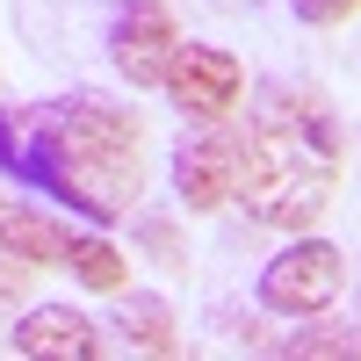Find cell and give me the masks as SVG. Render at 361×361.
Here are the masks:
<instances>
[{
	"label": "cell",
	"mask_w": 361,
	"mask_h": 361,
	"mask_svg": "<svg viewBox=\"0 0 361 361\" xmlns=\"http://www.w3.org/2000/svg\"><path fill=\"white\" fill-rule=\"evenodd\" d=\"M347 180V123L318 87L260 80L238 130V209L275 231H318Z\"/></svg>",
	"instance_id": "6da1fadb"
},
{
	"label": "cell",
	"mask_w": 361,
	"mask_h": 361,
	"mask_svg": "<svg viewBox=\"0 0 361 361\" xmlns=\"http://www.w3.org/2000/svg\"><path fill=\"white\" fill-rule=\"evenodd\" d=\"M15 180L87 224H123L145 195V123L109 94H58L29 109Z\"/></svg>",
	"instance_id": "7a4b0ae2"
},
{
	"label": "cell",
	"mask_w": 361,
	"mask_h": 361,
	"mask_svg": "<svg viewBox=\"0 0 361 361\" xmlns=\"http://www.w3.org/2000/svg\"><path fill=\"white\" fill-rule=\"evenodd\" d=\"M340 289H347V253L318 231H289V246L253 275V304L267 318H311V311H333Z\"/></svg>",
	"instance_id": "3957f363"
},
{
	"label": "cell",
	"mask_w": 361,
	"mask_h": 361,
	"mask_svg": "<svg viewBox=\"0 0 361 361\" xmlns=\"http://www.w3.org/2000/svg\"><path fill=\"white\" fill-rule=\"evenodd\" d=\"M159 94L173 102V116H188V123H231V116L246 109V66H238V51H224V44H188L180 37Z\"/></svg>",
	"instance_id": "277c9868"
},
{
	"label": "cell",
	"mask_w": 361,
	"mask_h": 361,
	"mask_svg": "<svg viewBox=\"0 0 361 361\" xmlns=\"http://www.w3.org/2000/svg\"><path fill=\"white\" fill-rule=\"evenodd\" d=\"M173 195L188 217H217L238 202V130L231 123H195L173 145Z\"/></svg>",
	"instance_id": "5b68a950"
},
{
	"label": "cell",
	"mask_w": 361,
	"mask_h": 361,
	"mask_svg": "<svg viewBox=\"0 0 361 361\" xmlns=\"http://www.w3.org/2000/svg\"><path fill=\"white\" fill-rule=\"evenodd\" d=\"M173 51H180V22H173L166 0H123V8H116V22H109V66L130 87L159 94Z\"/></svg>",
	"instance_id": "8992f818"
},
{
	"label": "cell",
	"mask_w": 361,
	"mask_h": 361,
	"mask_svg": "<svg viewBox=\"0 0 361 361\" xmlns=\"http://www.w3.org/2000/svg\"><path fill=\"white\" fill-rule=\"evenodd\" d=\"M8 347L29 354V361H94L109 340H102V325L87 311H73V304H29V311H15Z\"/></svg>",
	"instance_id": "52a82bcc"
},
{
	"label": "cell",
	"mask_w": 361,
	"mask_h": 361,
	"mask_svg": "<svg viewBox=\"0 0 361 361\" xmlns=\"http://www.w3.org/2000/svg\"><path fill=\"white\" fill-rule=\"evenodd\" d=\"M0 253H15L29 267H66V224L44 217L29 195H8L0 188Z\"/></svg>",
	"instance_id": "ba28073f"
},
{
	"label": "cell",
	"mask_w": 361,
	"mask_h": 361,
	"mask_svg": "<svg viewBox=\"0 0 361 361\" xmlns=\"http://www.w3.org/2000/svg\"><path fill=\"white\" fill-rule=\"evenodd\" d=\"M66 275L80 289H94V296H123L130 260H123V246H116L102 224H87V231H66Z\"/></svg>",
	"instance_id": "9c48e42d"
},
{
	"label": "cell",
	"mask_w": 361,
	"mask_h": 361,
	"mask_svg": "<svg viewBox=\"0 0 361 361\" xmlns=\"http://www.w3.org/2000/svg\"><path fill=\"white\" fill-rule=\"evenodd\" d=\"M116 333H123V347H137V354H180V318L152 289L116 296Z\"/></svg>",
	"instance_id": "30bf717a"
},
{
	"label": "cell",
	"mask_w": 361,
	"mask_h": 361,
	"mask_svg": "<svg viewBox=\"0 0 361 361\" xmlns=\"http://www.w3.org/2000/svg\"><path fill=\"white\" fill-rule=\"evenodd\" d=\"M296 325H304V333H289L275 354H289V361H354L361 354V325H333V318H325V311H311V318H296Z\"/></svg>",
	"instance_id": "8fae6325"
},
{
	"label": "cell",
	"mask_w": 361,
	"mask_h": 361,
	"mask_svg": "<svg viewBox=\"0 0 361 361\" xmlns=\"http://www.w3.org/2000/svg\"><path fill=\"white\" fill-rule=\"evenodd\" d=\"M130 238L152 253L159 275H188V238L173 231V217H159V209H130Z\"/></svg>",
	"instance_id": "7c38bea8"
},
{
	"label": "cell",
	"mask_w": 361,
	"mask_h": 361,
	"mask_svg": "<svg viewBox=\"0 0 361 361\" xmlns=\"http://www.w3.org/2000/svg\"><path fill=\"white\" fill-rule=\"evenodd\" d=\"M289 15L304 22V29H340L361 15V0H289Z\"/></svg>",
	"instance_id": "4fadbf2b"
},
{
	"label": "cell",
	"mask_w": 361,
	"mask_h": 361,
	"mask_svg": "<svg viewBox=\"0 0 361 361\" xmlns=\"http://www.w3.org/2000/svg\"><path fill=\"white\" fill-rule=\"evenodd\" d=\"M22 137H29V109H0V173H15Z\"/></svg>",
	"instance_id": "5bb4252c"
},
{
	"label": "cell",
	"mask_w": 361,
	"mask_h": 361,
	"mask_svg": "<svg viewBox=\"0 0 361 361\" xmlns=\"http://www.w3.org/2000/svg\"><path fill=\"white\" fill-rule=\"evenodd\" d=\"M29 275H37V267H29V260H15V253H0V311H8V304H22V289H29Z\"/></svg>",
	"instance_id": "9a60e30c"
},
{
	"label": "cell",
	"mask_w": 361,
	"mask_h": 361,
	"mask_svg": "<svg viewBox=\"0 0 361 361\" xmlns=\"http://www.w3.org/2000/svg\"><path fill=\"white\" fill-rule=\"evenodd\" d=\"M354 325H361V296H354Z\"/></svg>",
	"instance_id": "2e32d148"
}]
</instances>
